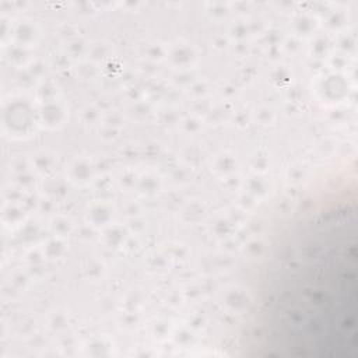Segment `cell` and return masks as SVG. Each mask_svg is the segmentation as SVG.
Masks as SVG:
<instances>
[{
  "mask_svg": "<svg viewBox=\"0 0 358 358\" xmlns=\"http://www.w3.org/2000/svg\"><path fill=\"white\" fill-rule=\"evenodd\" d=\"M355 206L320 211L274 259L259 310V323L268 326V347L299 355H355Z\"/></svg>",
  "mask_w": 358,
  "mask_h": 358,
  "instance_id": "1",
  "label": "cell"
}]
</instances>
